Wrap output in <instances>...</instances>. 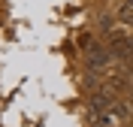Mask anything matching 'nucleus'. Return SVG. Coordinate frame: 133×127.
Segmentation results:
<instances>
[{
  "mask_svg": "<svg viewBox=\"0 0 133 127\" xmlns=\"http://www.w3.org/2000/svg\"><path fill=\"white\" fill-rule=\"evenodd\" d=\"M112 51H109V45H103V42L97 39H88L85 42V64H88V70L91 73H97V76H103L109 67H112Z\"/></svg>",
  "mask_w": 133,
  "mask_h": 127,
  "instance_id": "nucleus-1",
  "label": "nucleus"
},
{
  "mask_svg": "<svg viewBox=\"0 0 133 127\" xmlns=\"http://www.w3.org/2000/svg\"><path fill=\"white\" fill-rule=\"evenodd\" d=\"M109 51H112V58L121 61V64H133V36L118 27L115 34L109 36Z\"/></svg>",
  "mask_w": 133,
  "mask_h": 127,
  "instance_id": "nucleus-2",
  "label": "nucleus"
},
{
  "mask_svg": "<svg viewBox=\"0 0 133 127\" xmlns=\"http://www.w3.org/2000/svg\"><path fill=\"white\" fill-rule=\"evenodd\" d=\"M118 24H121V27H133V9H130V6H124V9H121V15H118Z\"/></svg>",
  "mask_w": 133,
  "mask_h": 127,
  "instance_id": "nucleus-3",
  "label": "nucleus"
},
{
  "mask_svg": "<svg viewBox=\"0 0 133 127\" xmlns=\"http://www.w3.org/2000/svg\"><path fill=\"white\" fill-rule=\"evenodd\" d=\"M124 6H130V9H133V0H124Z\"/></svg>",
  "mask_w": 133,
  "mask_h": 127,
  "instance_id": "nucleus-4",
  "label": "nucleus"
}]
</instances>
